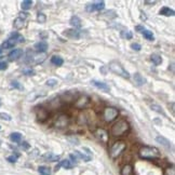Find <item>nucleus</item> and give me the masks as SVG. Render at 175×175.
Masks as SVG:
<instances>
[{
	"label": "nucleus",
	"mask_w": 175,
	"mask_h": 175,
	"mask_svg": "<svg viewBox=\"0 0 175 175\" xmlns=\"http://www.w3.org/2000/svg\"><path fill=\"white\" fill-rule=\"evenodd\" d=\"M130 130H131L130 123L125 119H120L116 123L112 124L111 129H110V134L114 137H120L128 134L130 132Z\"/></svg>",
	"instance_id": "nucleus-1"
},
{
	"label": "nucleus",
	"mask_w": 175,
	"mask_h": 175,
	"mask_svg": "<svg viewBox=\"0 0 175 175\" xmlns=\"http://www.w3.org/2000/svg\"><path fill=\"white\" fill-rule=\"evenodd\" d=\"M139 156L144 160H157L161 157L160 150L154 146H142L139 150Z\"/></svg>",
	"instance_id": "nucleus-2"
},
{
	"label": "nucleus",
	"mask_w": 175,
	"mask_h": 175,
	"mask_svg": "<svg viewBox=\"0 0 175 175\" xmlns=\"http://www.w3.org/2000/svg\"><path fill=\"white\" fill-rule=\"evenodd\" d=\"M108 68H109V70L111 71V73H114L115 75L117 76H120V77L124 78V79H129L130 78V75H129V73L124 69V67L122 65H121L120 63H119L118 61H112L109 63V65H108Z\"/></svg>",
	"instance_id": "nucleus-3"
},
{
	"label": "nucleus",
	"mask_w": 175,
	"mask_h": 175,
	"mask_svg": "<svg viewBox=\"0 0 175 175\" xmlns=\"http://www.w3.org/2000/svg\"><path fill=\"white\" fill-rule=\"evenodd\" d=\"M126 148V143L124 140H116L114 144L111 145L109 149V156L112 159H116L118 158L121 154L125 150Z\"/></svg>",
	"instance_id": "nucleus-4"
},
{
	"label": "nucleus",
	"mask_w": 175,
	"mask_h": 175,
	"mask_svg": "<svg viewBox=\"0 0 175 175\" xmlns=\"http://www.w3.org/2000/svg\"><path fill=\"white\" fill-rule=\"evenodd\" d=\"M118 116H119V110L115 107H105L102 112V119L107 123L112 122L114 120H116Z\"/></svg>",
	"instance_id": "nucleus-5"
},
{
	"label": "nucleus",
	"mask_w": 175,
	"mask_h": 175,
	"mask_svg": "<svg viewBox=\"0 0 175 175\" xmlns=\"http://www.w3.org/2000/svg\"><path fill=\"white\" fill-rule=\"evenodd\" d=\"M23 41H24V37H22L17 33H13L8 40L2 43V49H12L17 42H23Z\"/></svg>",
	"instance_id": "nucleus-6"
},
{
	"label": "nucleus",
	"mask_w": 175,
	"mask_h": 175,
	"mask_svg": "<svg viewBox=\"0 0 175 175\" xmlns=\"http://www.w3.org/2000/svg\"><path fill=\"white\" fill-rule=\"evenodd\" d=\"M91 105V98L88 95H80L79 97L76 100V102L73 103V106H75L76 109H86L89 106Z\"/></svg>",
	"instance_id": "nucleus-7"
},
{
	"label": "nucleus",
	"mask_w": 175,
	"mask_h": 175,
	"mask_svg": "<svg viewBox=\"0 0 175 175\" xmlns=\"http://www.w3.org/2000/svg\"><path fill=\"white\" fill-rule=\"evenodd\" d=\"M93 134L94 136L96 137L101 143H104V144H107L108 140H109V135H108L107 131H105L104 129H101L97 128L96 130L93 131Z\"/></svg>",
	"instance_id": "nucleus-8"
},
{
	"label": "nucleus",
	"mask_w": 175,
	"mask_h": 175,
	"mask_svg": "<svg viewBox=\"0 0 175 175\" xmlns=\"http://www.w3.org/2000/svg\"><path fill=\"white\" fill-rule=\"evenodd\" d=\"M105 8V2L104 1H95L89 3L86 6V11L89 13L91 12H95V11H101Z\"/></svg>",
	"instance_id": "nucleus-9"
},
{
	"label": "nucleus",
	"mask_w": 175,
	"mask_h": 175,
	"mask_svg": "<svg viewBox=\"0 0 175 175\" xmlns=\"http://www.w3.org/2000/svg\"><path fill=\"white\" fill-rule=\"evenodd\" d=\"M69 123V118L66 115H59L54 121V126L57 129H64Z\"/></svg>",
	"instance_id": "nucleus-10"
},
{
	"label": "nucleus",
	"mask_w": 175,
	"mask_h": 175,
	"mask_svg": "<svg viewBox=\"0 0 175 175\" xmlns=\"http://www.w3.org/2000/svg\"><path fill=\"white\" fill-rule=\"evenodd\" d=\"M49 111H48V109H45V108L43 107H37L36 108V117L37 119H38V121H40V122H45V121H47L48 119H49Z\"/></svg>",
	"instance_id": "nucleus-11"
},
{
	"label": "nucleus",
	"mask_w": 175,
	"mask_h": 175,
	"mask_svg": "<svg viewBox=\"0 0 175 175\" xmlns=\"http://www.w3.org/2000/svg\"><path fill=\"white\" fill-rule=\"evenodd\" d=\"M63 35L65 37H67V38H70V39H79L80 38V31H78V29H66L65 31L63 33Z\"/></svg>",
	"instance_id": "nucleus-12"
},
{
	"label": "nucleus",
	"mask_w": 175,
	"mask_h": 175,
	"mask_svg": "<svg viewBox=\"0 0 175 175\" xmlns=\"http://www.w3.org/2000/svg\"><path fill=\"white\" fill-rule=\"evenodd\" d=\"M22 55H23V50L22 49H14L9 53L8 57H9L10 61H17V59H18L20 57H22Z\"/></svg>",
	"instance_id": "nucleus-13"
},
{
	"label": "nucleus",
	"mask_w": 175,
	"mask_h": 175,
	"mask_svg": "<svg viewBox=\"0 0 175 175\" xmlns=\"http://www.w3.org/2000/svg\"><path fill=\"white\" fill-rule=\"evenodd\" d=\"M91 83L95 88H97V89L102 90V91H104V92H109V90H110L109 86H108L107 83H105V82L97 81V80H92Z\"/></svg>",
	"instance_id": "nucleus-14"
},
{
	"label": "nucleus",
	"mask_w": 175,
	"mask_h": 175,
	"mask_svg": "<svg viewBox=\"0 0 175 175\" xmlns=\"http://www.w3.org/2000/svg\"><path fill=\"white\" fill-rule=\"evenodd\" d=\"M156 140L159 143V144H161L162 145L164 148H167V149H172V143L170 142L169 140H167L165 137H163V136H157L156 137Z\"/></svg>",
	"instance_id": "nucleus-15"
},
{
	"label": "nucleus",
	"mask_w": 175,
	"mask_h": 175,
	"mask_svg": "<svg viewBox=\"0 0 175 175\" xmlns=\"http://www.w3.org/2000/svg\"><path fill=\"white\" fill-rule=\"evenodd\" d=\"M61 167L64 168V169H67V170L68 169H73V163L71 162L70 160H67V159H65V160H62L61 162H59V164L55 167V170L57 171V170H59Z\"/></svg>",
	"instance_id": "nucleus-16"
},
{
	"label": "nucleus",
	"mask_w": 175,
	"mask_h": 175,
	"mask_svg": "<svg viewBox=\"0 0 175 175\" xmlns=\"http://www.w3.org/2000/svg\"><path fill=\"white\" fill-rule=\"evenodd\" d=\"M41 159L45 161H51V162H54V161L59 160V156L54 155V154H52V153H45L43 156H41Z\"/></svg>",
	"instance_id": "nucleus-17"
},
{
	"label": "nucleus",
	"mask_w": 175,
	"mask_h": 175,
	"mask_svg": "<svg viewBox=\"0 0 175 175\" xmlns=\"http://www.w3.org/2000/svg\"><path fill=\"white\" fill-rule=\"evenodd\" d=\"M35 49L39 53H45L48 50V43L45 41H39L35 45Z\"/></svg>",
	"instance_id": "nucleus-18"
},
{
	"label": "nucleus",
	"mask_w": 175,
	"mask_h": 175,
	"mask_svg": "<svg viewBox=\"0 0 175 175\" xmlns=\"http://www.w3.org/2000/svg\"><path fill=\"white\" fill-rule=\"evenodd\" d=\"M69 23H70V25L73 27V28L77 29V28H80V27H81V23L82 22H81V20L77 17V15H75V17H73L70 18Z\"/></svg>",
	"instance_id": "nucleus-19"
},
{
	"label": "nucleus",
	"mask_w": 175,
	"mask_h": 175,
	"mask_svg": "<svg viewBox=\"0 0 175 175\" xmlns=\"http://www.w3.org/2000/svg\"><path fill=\"white\" fill-rule=\"evenodd\" d=\"M133 167L132 164H124L121 169V175H133Z\"/></svg>",
	"instance_id": "nucleus-20"
},
{
	"label": "nucleus",
	"mask_w": 175,
	"mask_h": 175,
	"mask_svg": "<svg viewBox=\"0 0 175 175\" xmlns=\"http://www.w3.org/2000/svg\"><path fill=\"white\" fill-rule=\"evenodd\" d=\"M133 78H134L135 83H136L139 87H140V86H143V84L146 83V79H145V78L143 77L140 73H134V77H133Z\"/></svg>",
	"instance_id": "nucleus-21"
},
{
	"label": "nucleus",
	"mask_w": 175,
	"mask_h": 175,
	"mask_svg": "<svg viewBox=\"0 0 175 175\" xmlns=\"http://www.w3.org/2000/svg\"><path fill=\"white\" fill-rule=\"evenodd\" d=\"M159 14L164 15V17H174L175 12L172 10V9L168 8V7H163V8L160 10V12H159Z\"/></svg>",
	"instance_id": "nucleus-22"
},
{
	"label": "nucleus",
	"mask_w": 175,
	"mask_h": 175,
	"mask_svg": "<svg viewBox=\"0 0 175 175\" xmlns=\"http://www.w3.org/2000/svg\"><path fill=\"white\" fill-rule=\"evenodd\" d=\"M73 155H75L78 159H82V160L86 161V162H89V161H91V159H92L91 155H86V154H83V153H80L79 150H76Z\"/></svg>",
	"instance_id": "nucleus-23"
},
{
	"label": "nucleus",
	"mask_w": 175,
	"mask_h": 175,
	"mask_svg": "<svg viewBox=\"0 0 175 175\" xmlns=\"http://www.w3.org/2000/svg\"><path fill=\"white\" fill-rule=\"evenodd\" d=\"M59 100H61V102H64V103H70V102H73V101H75L73 100V94L69 93V92H66L63 95H61Z\"/></svg>",
	"instance_id": "nucleus-24"
},
{
	"label": "nucleus",
	"mask_w": 175,
	"mask_h": 175,
	"mask_svg": "<svg viewBox=\"0 0 175 175\" xmlns=\"http://www.w3.org/2000/svg\"><path fill=\"white\" fill-rule=\"evenodd\" d=\"M51 63L55 66H62L64 64V59L59 55H53L51 57Z\"/></svg>",
	"instance_id": "nucleus-25"
},
{
	"label": "nucleus",
	"mask_w": 175,
	"mask_h": 175,
	"mask_svg": "<svg viewBox=\"0 0 175 175\" xmlns=\"http://www.w3.org/2000/svg\"><path fill=\"white\" fill-rule=\"evenodd\" d=\"M150 59H151V62L155 64V65H160V64L162 63V57H161L159 54H157V53H154V54H151L150 55Z\"/></svg>",
	"instance_id": "nucleus-26"
},
{
	"label": "nucleus",
	"mask_w": 175,
	"mask_h": 175,
	"mask_svg": "<svg viewBox=\"0 0 175 175\" xmlns=\"http://www.w3.org/2000/svg\"><path fill=\"white\" fill-rule=\"evenodd\" d=\"M38 172L40 173V175H51V169L49 167H45V165L39 167Z\"/></svg>",
	"instance_id": "nucleus-27"
},
{
	"label": "nucleus",
	"mask_w": 175,
	"mask_h": 175,
	"mask_svg": "<svg viewBox=\"0 0 175 175\" xmlns=\"http://www.w3.org/2000/svg\"><path fill=\"white\" fill-rule=\"evenodd\" d=\"M10 140L14 143H20L21 140H22V134L18 132H13L10 134Z\"/></svg>",
	"instance_id": "nucleus-28"
},
{
	"label": "nucleus",
	"mask_w": 175,
	"mask_h": 175,
	"mask_svg": "<svg viewBox=\"0 0 175 175\" xmlns=\"http://www.w3.org/2000/svg\"><path fill=\"white\" fill-rule=\"evenodd\" d=\"M143 36H144V38L146 39V40H149V41L155 40V36H154L153 31H147V29H145V31H143Z\"/></svg>",
	"instance_id": "nucleus-29"
},
{
	"label": "nucleus",
	"mask_w": 175,
	"mask_h": 175,
	"mask_svg": "<svg viewBox=\"0 0 175 175\" xmlns=\"http://www.w3.org/2000/svg\"><path fill=\"white\" fill-rule=\"evenodd\" d=\"M13 26H14L17 29L22 28V27L24 26V20H23V18H21V17L15 18V20H14V23H13Z\"/></svg>",
	"instance_id": "nucleus-30"
},
{
	"label": "nucleus",
	"mask_w": 175,
	"mask_h": 175,
	"mask_svg": "<svg viewBox=\"0 0 175 175\" xmlns=\"http://www.w3.org/2000/svg\"><path fill=\"white\" fill-rule=\"evenodd\" d=\"M31 6H33V1L31 0H24L21 3V7H22L23 10H29L31 8Z\"/></svg>",
	"instance_id": "nucleus-31"
},
{
	"label": "nucleus",
	"mask_w": 175,
	"mask_h": 175,
	"mask_svg": "<svg viewBox=\"0 0 175 175\" xmlns=\"http://www.w3.org/2000/svg\"><path fill=\"white\" fill-rule=\"evenodd\" d=\"M150 107H151V109H153V110H155V111L159 112V114H162L163 116H165L164 111L162 110L161 106H159V105H157V104H155V103H154V104H150Z\"/></svg>",
	"instance_id": "nucleus-32"
},
{
	"label": "nucleus",
	"mask_w": 175,
	"mask_h": 175,
	"mask_svg": "<svg viewBox=\"0 0 175 175\" xmlns=\"http://www.w3.org/2000/svg\"><path fill=\"white\" fill-rule=\"evenodd\" d=\"M164 175H175V168H174V165H170V167L165 168Z\"/></svg>",
	"instance_id": "nucleus-33"
},
{
	"label": "nucleus",
	"mask_w": 175,
	"mask_h": 175,
	"mask_svg": "<svg viewBox=\"0 0 175 175\" xmlns=\"http://www.w3.org/2000/svg\"><path fill=\"white\" fill-rule=\"evenodd\" d=\"M37 21H38V23L43 24V23H45V21H47V17H45L43 13H38V15H37Z\"/></svg>",
	"instance_id": "nucleus-34"
},
{
	"label": "nucleus",
	"mask_w": 175,
	"mask_h": 175,
	"mask_svg": "<svg viewBox=\"0 0 175 175\" xmlns=\"http://www.w3.org/2000/svg\"><path fill=\"white\" fill-rule=\"evenodd\" d=\"M23 73L26 76H34L35 75V70L31 67H27V68H24V69H23Z\"/></svg>",
	"instance_id": "nucleus-35"
},
{
	"label": "nucleus",
	"mask_w": 175,
	"mask_h": 175,
	"mask_svg": "<svg viewBox=\"0 0 175 175\" xmlns=\"http://www.w3.org/2000/svg\"><path fill=\"white\" fill-rule=\"evenodd\" d=\"M0 118L3 119V120H7V121H11V120H12V118H11L10 115L6 114V112H1V114H0Z\"/></svg>",
	"instance_id": "nucleus-36"
},
{
	"label": "nucleus",
	"mask_w": 175,
	"mask_h": 175,
	"mask_svg": "<svg viewBox=\"0 0 175 175\" xmlns=\"http://www.w3.org/2000/svg\"><path fill=\"white\" fill-rule=\"evenodd\" d=\"M11 87L14 88V89H18V90L23 89V87L21 86V83H20V82H17V81H12V82H11Z\"/></svg>",
	"instance_id": "nucleus-37"
},
{
	"label": "nucleus",
	"mask_w": 175,
	"mask_h": 175,
	"mask_svg": "<svg viewBox=\"0 0 175 175\" xmlns=\"http://www.w3.org/2000/svg\"><path fill=\"white\" fill-rule=\"evenodd\" d=\"M17 158H18V155H15V156L12 155V156H10V157L7 158V160H8L9 162H11V163H14V162H17Z\"/></svg>",
	"instance_id": "nucleus-38"
},
{
	"label": "nucleus",
	"mask_w": 175,
	"mask_h": 175,
	"mask_svg": "<svg viewBox=\"0 0 175 175\" xmlns=\"http://www.w3.org/2000/svg\"><path fill=\"white\" fill-rule=\"evenodd\" d=\"M57 84V80H55V79H49V80H47V86H49V87H55Z\"/></svg>",
	"instance_id": "nucleus-39"
},
{
	"label": "nucleus",
	"mask_w": 175,
	"mask_h": 175,
	"mask_svg": "<svg viewBox=\"0 0 175 175\" xmlns=\"http://www.w3.org/2000/svg\"><path fill=\"white\" fill-rule=\"evenodd\" d=\"M131 49H133L134 51H140L142 47H140V43H132V45H131Z\"/></svg>",
	"instance_id": "nucleus-40"
},
{
	"label": "nucleus",
	"mask_w": 175,
	"mask_h": 175,
	"mask_svg": "<svg viewBox=\"0 0 175 175\" xmlns=\"http://www.w3.org/2000/svg\"><path fill=\"white\" fill-rule=\"evenodd\" d=\"M21 147H22V148L24 149V150H27V149H29L31 145H29L27 142H23V143H21Z\"/></svg>",
	"instance_id": "nucleus-41"
},
{
	"label": "nucleus",
	"mask_w": 175,
	"mask_h": 175,
	"mask_svg": "<svg viewBox=\"0 0 175 175\" xmlns=\"http://www.w3.org/2000/svg\"><path fill=\"white\" fill-rule=\"evenodd\" d=\"M8 68V64L6 62H0V70H6Z\"/></svg>",
	"instance_id": "nucleus-42"
},
{
	"label": "nucleus",
	"mask_w": 175,
	"mask_h": 175,
	"mask_svg": "<svg viewBox=\"0 0 175 175\" xmlns=\"http://www.w3.org/2000/svg\"><path fill=\"white\" fill-rule=\"evenodd\" d=\"M135 31H140V33H143V31H145V28L143 26H140V25H137L136 27H135Z\"/></svg>",
	"instance_id": "nucleus-43"
},
{
	"label": "nucleus",
	"mask_w": 175,
	"mask_h": 175,
	"mask_svg": "<svg viewBox=\"0 0 175 175\" xmlns=\"http://www.w3.org/2000/svg\"><path fill=\"white\" fill-rule=\"evenodd\" d=\"M124 37H125L126 39H131L133 37L132 35V31H126L125 34H124Z\"/></svg>",
	"instance_id": "nucleus-44"
},
{
	"label": "nucleus",
	"mask_w": 175,
	"mask_h": 175,
	"mask_svg": "<svg viewBox=\"0 0 175 175\" xmlns=\"http://www.w3.org/2000/svg\"><path fill=\"white\" fill-rule=\"evenodd\" d=\"M27 17H28V13H26V12H21L20 13V17H21V18H23V20H25Z\"/></svg>",
	"instance_id": "nucleus-45"
},
{
	"label": "nucleus",
	"mask_w": 175,
	"mask_h": 175,
	"mask_svg": "<svg viewBox=\"0 0 175 175\" xmlns=\"http://www.w3.org/2000/svg\"><path fill=\"white\" fill-rule=\"evenodd\" d=\"M69 158L71 159V160H73V162H77V160H78V158L76 157V156L73 155V154H70V155H69Z\"/></svg>",
	"instance_id": "nucleus-46"
},
{
	"label": "nucleus",
	"mask_w": 175,
	"mask_h": 175,
	"mask_svg": "<svg viewBox=\"0 0 175 175\" xmlns=\"http://www.w3.org/2000/svg\"><path fill=\"white\" fill-rule=\"evenodd\" d=\"M157 1H145V3L146 4H155Z\"/></svg>",
	"instance_id": "nucleus-47"
},
{
	"label": "nucleus",
	"mask_w": 175,
	"mask_h": 175,
	"mask_svg": "<svg viewBox=\"0 0 175 175\" xmlns=\"http://www.w3.org/2000/svg\"><path fill=\"white\" fill-rule=\"evenodd\" d=\"M1 54H2V49L0 48V55H1Z\"/></svg>",
	"instance_id": "nucleus-48"
},
{
	"label": "nucleus",
	"mask_w": 175,
	"mask_h": 175,
	"mask_svg": "<svg viewBox=\"0 0 175 175\" xmlns=\"http://www.w3.org/2000/svg\"><path fill=\"white\" fill-rule=\"evenodd\" d=\"M0 144H1V140H0Z\"/></svg>",
	"instance_id": "nucleus-49"
},
{
	"label": "nucleus",
	"mask_w": 175,
	"mask_h": 175,
	"mask_svg": "<svg viewBox=\"0 0 175 175\" xmlns=\"http://www.w3.org/2000/svg\"><path fill=\"white\" fill-rule=\"evenodd\" d=\"M0 105H1V102H0Z\"/></svg>",
	"instance_id": "nucleus-50"
},
{
	"label": "nucleus",
	"mask_w": 175,
	"mask_h": 175,
	"mask_svg": "<svg viewBox=\"0 0 175 175\" xmlns=\"http://www.w3.org/2000/svg\"><path fill=\"white\" fill-rule=\"evenodd\" d=\"M0 129H1V126H0Z\"/></svg>",
	"instance_id": "nucleus-51"
}]
</instances>
